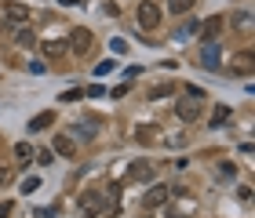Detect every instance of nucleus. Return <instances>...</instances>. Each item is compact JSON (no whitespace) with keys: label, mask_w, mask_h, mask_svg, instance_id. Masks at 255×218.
I'll return each mask as SVG.
<instances>
[{"label":"nucleus","mask_w":255,"mask_h":218,"mask_svg":"<svg viewBox=\"0 0 255 218\" xmlns=\"http://www.w3.org/2000/svg\"><path fill=\"white\" fill-rule=\"evenodd\" d=\"M106 208H110V200L102 197V193H95V189H88L84 197H80V211H84L88 218H95V215H102Z\"/></svg>","instance_id":"obj_3"},{"label":"nucleus","mask_w":255,"mask_h":218,"mask_svg":"<svg viewBox=\"0 0 255 218\" xmlns=\"http://www.w3.org/2000/svg\"><path fill=\"white\" fill-rule=\"evenodd\" d=\"M201 102L204 98H179V106H175V113H179V120H186V124H193L197 117H201Z\"/></svg>","instance_id":"obj_4"},{"label":"nucleus","mask_w":255,"mask_h":218,"mask_svg":"<svg viewBox=\"0 0 255 218\" xmlns=\"http://www.w3.org/2000/svg\"><path fill=\"white\" fill-rule=\"evenodd\" d=\"M110 70H113V59H106V62H99V66H95V76H106Z\"/></svg>","instance_id":"obj_25"},{"label":"nucleus","mask_w":255,"mask_h":218,"mask_svg":"<svg viewBox=\"0 0 255 218\" xmlns=\"http://www.w3.org/2000/svg\"><path fill=\"white\" fill-rule=\"evenodd\" d=\"M230 70L241 73V76H252V70H255V51H241V55H234V59H230Z\"/></svg>","instance_id":"obj_6"},{"label":"nucleus","mask_w":255,"mask_h":218,"mask_svg":"<svg viewBox=\"0 0 255 218\" xmlns=\"http://www.w3.org/2000/svg\"><path fill=\"white\" fill-rule=\"evenodd\" d=\"M69 135H73V139H95V135H99V120H77L73 124V128H69Z\"/></svg>","instance_id":"obj_8"},{"label":"nucleus","mask_w":255,"mask_h":218,"mask_svg":"<svg viewBox=\"0 0 255 218\" xmlns=\"http://www.w3.org/2000/svg\"><path fill=\"white\" fill-rule=\"evenodd\" d=\"M197 29H201V44H208V40H215L219 33H223V18H219V15H212V18H204Z\"/></svg>","instance_id":"obj_7"},{"label":"nucleus","mask_w":255,"mask_h":218,"mask_svg":"<svg viewBox=\"0 0 255 218\" xmlns=\"http://www.w3.org/2000/svg\"><path fill=\"white\" fill-rule=\"evenodd\" d=\"M135 18H138V29H157L160 26V7L153 4V0H142V4H138V11H135Z\"/></svg>","instance_id":"obj_2"},{"label":"nucleus","mask_w":255,"mask_h":218,"mask_svg":"<svg viewBox=\"0 0 255 218\" xmlns=\"http://www.w3.org/2000/svg\"><path fill=\"white\" fill-rule=\"evenodd\" d=\"M197 26H201V22H186V26H179V29H175V40H186V37H193V33H197Z\"/></svg>","instance_id":"obj_20"},{"label":"nucleus","mask_w":255,"mask_h":218,"mask_svg":"<svg viewBox=\"0 0 255 218\" xmlns=\"http://www.w3.org/2000/svg\"><path fill=\"white\" fill-rule=\"evenodd\" d=\"M110 51H113V55H124V51H128V40H124V37L110 40Z\"/></svg>","instance_id":"obj_23"},{"label":"nucleus","mask_w":255,"mask_h":218,"mask_svg":"<svg viewBox=\"0 0 255 218\" xmlns=\"http://www.w3.org/2000/svg\"><path fill=\"white\" fill-rule=\"evenodd\" d=\"M80 95H84V91H80V87H69V91H66V95H62V102H77Z\"/></svg>","instance_id":"obj_26"},{"label":"nucleus","mask_w":255,"mask_h":218,"mask_svg":"<svg viewBox=\"0 0 255 218\" xmlns=\"http://www.w3.org/2000/svg\"><path fill=\"white\" fill-rule=\"evenodd\" d=\"M138 73H142V66H128V70H124V76H128V80H135Z\"/></svg>","instance_id":"obj_28"},{"label":"nucleus","mask_w":255,"mask_h":218,"mask_svg":"<svg viewBox=\"0 0 255 218\" xmlns=\"http://www.w3.org/2000/svg\"><path fill=\"white\" fill-rule=\"evenodd\" d=\"M37 218H55V208H40V211H37Z\"/></svg>","instance_id":"obj_30"},{"label":"nucleus","mask_w":255,"mask_h":218,"mask_svg":"<svg viewBox=\"0 0 255 218\" xmlns=\"http://www.w3.org/2000/svg\"><path fill=\"white\" fill-rule=\"evenodd\" d=\"M62 4H66V7H77V4H80V0H62Z\"/></svg>","instance_id":"obj_32"},{"label":"nucleus","mask_w":255,"mask_h":218,"mask_svg":"<svg viewBox=\"0 0 255 218\" xmlns=\"http://www.w3.org/2000/svg\"><path fill=\"white\" fill-rule=\"evenodd\" d=\"M135 139H138V142H153V139H157V124H146V128H138Z\"/></svg>","instance_id":"obj_18"},{"label":"nucleus","mask_w":255,"mask_h":218,"mask_svg":"<svg viewBox=\"0 0 255 218\" xmlns=\"http://www.w3.org/2000/svg\"><path fill=\"white\" fill-rule=\"evenodd\" d=\"M4 182H11V171H7V167H0V186H4Z\"/></svg>","instance_id":"obj_31"},{"label":"nucleus","mask_w":255,"mask_h":218,"mask_svg":"<svg viewBox=\"0 0 255 218\" xmlns=\"http://www.w3.org/2000/svg\"><path fill=\"white\" fill-rule=\"evenodd\" d=\"M55 124V109H44V113H37V117L29 120V131L37 135V131H44V128H51Z\"/></svg>","instance_id":"obj_11"},{"label":"nucleus","mask_w":255,"mask_h":218,"mask_svg":"<svg viewBox=\"0 0 255 218\" xmlns=\"http://www.w3.org/2000/svg\"><path fill=\"white\" fill-rule=\"evenodd\" d=\"M7 18H11V26H26V22H29V11L22 7V4H7Z\"/></svg>","instance_id":"obj_14"},{"label":"nucleus","mask_w":255,"mask_h":218,"mask_svg":"<svg viewBox=\"0 0 255 218\" xmlns=\"http://www.w3.org/2000/svg\"><path fill=\"white\" fill-rule=\"evenodd\" d=\"M193 4H197V0H168V11H171V15H186Z\"/></svg>","instance_id":"obj_16"},{"label":"nucleus","mask_w":255,"mask_h":218,"mask_svg":"<svg viewBox=\"0 0 255 218\" xmlns=\"http://www.w3.org/2000/svg\"><path fill=\"white\" fill-rule=\"evenodd\" d=\"M51 145H55V153H59V156H77V142L69 139V135H55Z\"/></svg>","instance_id":"obj_10"},{"label":"nucleus","mask_w":255,"mask_h":218,"mask_svg":"<svg viewBox=\"0 0 255 218\" xmlns=\"http://www.w3.org/2000/svg\"><path fill=\"white\" fill-rule=\"evenodd\" d=\"M234 26H237V29H248V26H252V15H248V11H237Z\"/></svg>","instance_id":"obj_22"},{"label":"nucleus","mask_w":255,"mask_h":218,"mask_svg":"<svg viewBox=\"0 0 255 218\" xmlns=\"http://www.w3.org/2000/svg\"><path fill=\"white\" fill-rule=\"evenodd\" d=\"M40 189V178H26L22 182V193H37Z\"/></svg>","instance_id":"obj_24"},{"label":"nucleus","mask_w":255,"mask_h":218,"mask_svg":"<svg viewBox=\"0 0 255 218\" xmlns=\"http://www.w3.org/2000/svg\"><path fill=\"white\" fill-rule=\"evenodd\" d=\"M164 200H168V186H153V189H149L146 197H142V204H146V208H160Z\"/></svg>","instance_id":"obj_12"},{"label":"nucleus","mask_w":255,"mask_h":218,"mask_svg":"<svg viewBox=\"0 0 255 218\" xmlns=\"http://www.w3.org/2000/svg\"><path fill=\"white\" fill-rule=\"evenodd\" d=\"M149 178H153V164H146V160L131 164V171H128V182H149Z\"/></svg>","instance_id":"obj_9"},{"label":"nucleus","mask_w":255,"mask_h":218,"mask_svg":"<svg viewBox=\"0 0 255 218\" xmlns=\"http://www.w3.org/2000/svg\"><path fill=\"white\" fill-rule=\"evenodd\" d=\"M40 51H44V59H62L69 48H66L62 40H44V44H40Z\"/></svg>","instance_id":"obj_13"},{"label":"nucleus","mask_w":255,"mask_h":218,"mask_svg":"<svg viewBox=\"0 0 255 218\" xmlns=\"http://www.w3.org/2000/svg\"><path fill=\"white\" fill-rule=\"evenodd\" d=\"M11 211H15V204H11V200L0 204V218H11Z\"/></svg>","instance_id":"obj_27"},{"label":"nucleus","mask_w":255,"mask_h":218,"mask_svg":"<svg viewBox=\"0 0 255 218\" xmlns=\"http://www.w3.org/2000/svg\"><path fill=\"white\" fill-rule=\"evenodd\" d=\"M226 120H230V106H215V113H212V128H223Z\"/></svg>","instance_id":"obj_17"},{"label":"nucleus","mask_w":255,"mask_h":218,"mask_svg":"<svg viewBox=\"0 0 255 218\" xmlns=\"http://www.w3.org/2000/svg\"><path fill=\"white\" fill-rule=\"evenodd\" d=\"M66 48L73 51V55H84V51L91 48V33H88L84 26H77L73 33H69V44H66Z\"/></svg>","instance_id":"obj_5"},{"label":"nucleus","mask_w":255,"mask_h":218,"mask_svg":"<svg viewBox=\"0 0 255 218\" xmlns=\"http://www.w3.org/2000/svg\"><path fill=\"white\" fill-rule=\"evenodd\" d=\"M15 40L22 44V48H33V44H37V40H33V33H29V29H15Z\"/></svg>","instance_id":"obj_21"},{"label":"nucleus","mask_w":255,"mask_h":218,"mask_svg":"<svg viewBox=\"0 0 255 218\" xmlns=\"http://www.w3.org/2000/svg\"><path fill=\"white\" fill-rule=\"evenodd\" d=\"M15 156H18V164H29V160L37 156V153H33V145H29V142H18V145H15Z\"/></svg>","instance_id":"obj_15"},{"label":"nucleus","mask_w":255,"mask_h":218,"mask_svg":"<svg viewBox=\"0 0 255 218\" xmlns=\"http://www.w3.org/2000/svg\"><path fill=\"white\" fill-rule=\"evenodd\" d=\"M197 66H201V70H219V66H223V48H219L215 40L201 44V51H197Z\"/></svg>","instance_id":"obj_1"},{"label":"nucleus","mask_w":255,"mask_h":218,"mask_svg":"<svg viewBox=\"0 0 255 218\" xmlns=\"http://www.w3.org/2000/svg\"><path fill=\"white\" fill-rule=\"evenodd\" d=\"M219 178H230V182H234V178H237V164L223 160V164H219Z\"/></svg>","instance_id":"obj_19"},{"label":"nucleus","mask_w":255,"mask_h":218,"mask_svg":"<svg viewBox=\"0 0 255 218\" xmlns=\"http://www.w3.org/2000/svg\"><path fill=\"white\" fill-rule=\"evenodd\" d=\"M102 95H106V91H102L99 84H91V87H88V98H102Z\"/></svg>","instance_id":"obj_29"}]
</instances>
